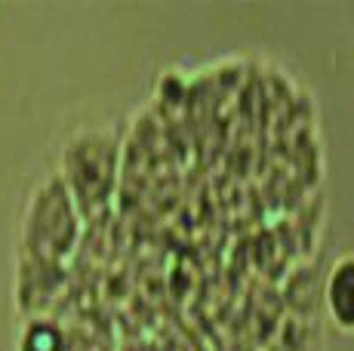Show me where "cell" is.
I'll list each match as a JSON object with an SVG mask.
<instances>
[{
  "instance_id": "cell-2",
  "label": "cell",
  "mask_w": 354,
  "mask_h": 351,
  "mask_svg": "<svg viewBox=\"0 0 354 351\" xmlns=\"http://www.w3.org/2000/svg\"><path fill=\"white\" fill-rule=\"evenodd\" d=\"M80 210L74 198L68 194L65 182L59 173L44 179L34 188L28 210L22 222V249L28 259L44 262V265H59L71 256L74 244L80 238Z\"/></svg>"
},
{
  "instance_id": "cell-4",
  "label": "cell",
  "mask_w": 354,
  "mask_h": 351,
  "mask_svg": "<svg viewBox=\"0 0 354 351\" xmlns=\"http://www.w3.org/2000/svg\"><path fill=\"white\" fill-rule=\"evenodd\" d=\"M62 345L65 342H62L59 327L46 323L44 317L28 323V330H25V336H22V351H62Z\"/></svg>"
},
{
  "instance_id": "cell-3",
  "label": "cell",
  "mask_w": 354,
  "mask_h": 351,
  "mask_svg": "<svg viewBox=\"0 0 354 351\" xmlns=\"http://www.w3.org/2000/svg\"><path fill=\"white\" fill-rule=\"evenodd\" d=\"M321 296L333 327L345 336H354V253H342L333 259Z\"/></svg>"
},
{
  "instance_id": "cell-1",
  "label": "cell",
  "mask_w": 354,
  "mask_h": 351,
  "mask_svg": "<svg viewBox=\"0 0 354 351\" xmlns=\"http://www.w3.org/2000/svg\"><path fill=\"white\" fill-rule=\"evenodd\" d=\"M118 136L105 126L74 133L62 148V173L68 194L74 198L80 216H93L111 200L118 185Z\"/></svg>"
}]
</instances>
